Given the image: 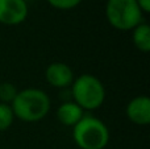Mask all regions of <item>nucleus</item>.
<instances>
[{
    "label": "nucleus",
    "mask_w": 150,
    "mask_h": 149,
    "mask_svg": "<svg viewBox=\"0 0 150 149\" xmlns=\"http://www.w3.org/2000/svg\"><path fill=\"white\" fill-rule=\"evenodd\" d=\"M15 118L33 123L44 119L50 110V99L40 89H25L17 91L11 106Z\"/></svg>",
    "instance_id": "nucleus-1"
},
{
    "label": "nucleus",
    "mask_w": 150,
    "mask_h": 149,
    "mask_svg": "<svg viewBox=\"0 0 150 149\" xmlns=\"http://www.w3.org/2000/svg\"><path fill=\"white\" fill-rule=\"evenodd\" d=\"M73 137L80 149H104L109 141V131L95 116L84 115L74 126Z\"/></svg>",
    "instance_id": "nucleus-2"
},
{
    "label": "nucleus",
    "mask_w": 150,
    "mask_h": 149,
    "mask_svg": "<svg viewBox=\"0 0 150 149\" xmlns=\"http://www.w3.org/2000/svg\"><path fill=\"white\" fill-rule=\"evenodd\" d=\"M71 95L74 102L83 111H92L104 103L105 89L96 77L91 74H82L71 84Z\"/></svg>",
    "instance_id": "nucleus-3"
},
{
    "label": "nucleus",
    "mask_w": 150,
    "mask_h": 149,
    "mask_svg": "<svg viewBox=\"0 0 150 149\" xmlns=\"http://www.w3.org/2000/svg\"><path fill=\"white\" fill-rule=\"evenodd\" d=\"M105 16L108 23L119 31H130L142 23V11L136 0H108Z\"/></svg>",
    "instance_id": "nucleus-4"
},
{
    "label": "nucleus",
    "mask_w": 150,
    "mask_h": 149,
    "mask_svg": "<svg viewBox=\"0 0 150 149\" xmlns=\"http://www.w3.org/2000/svg\"><path fill=\"white\" fill-rule=\"evenodd\" d=\"M28 16L26 0H0V23L18 25Z\"/></svg>",
    "instance_id": "nucleus-5"
},
{
    "label": "nucleus",
    "mask_w": 150,
    "mask_h": 149,
    "mask_svg": "<svg viewBox=\"0 0 150 149\" xmlns=\"http://www.w3.org/2000/svg\"><path fill=\"white\" fill-rule=\"evenodd\" d=\"M45 77L50 86L57 87V89H66L71 86L74 82L73 70L70 69V66L62 62L50 63L46 69Z\"/></svg>",
    "instance_id": "nucleus-6"
},
{
    "label": "nucleus",
    "mask_w": 150,
    "mask_h": 149,
    "mask_svg": "<svg viewBox=\"0 0 150 149\" xmlns=\"http://www.w3.org/2000/svg\"><path fill=\"white\" fill-rule=\"evenodd\" d=\"M127 116L132 123L146 126L150 123V99L145 95L136 96L128 103Z\"/></svg>",
    "instance_id": "nucleus-7"
},
{
    "label": "nucleus",
    "mask_w": 150,
    "mask_h": 149,
    "mask_svg": "<svg viewBox=\"0 0 150 149\" xmlns=\"http://www.w3.org/2000/svg\"><path fill=\"white\" fill-rule=\"evenodd\" d=\"M84 116V111L75 102H65L57 111V118L63 126L74 127Z\"/></svg>",
    "instance_id": "nucleus-8"
},
{
    "label": "nucleus",
    "mask_w": 150,
    "mask_h": 149,
    "mask_svg": "<svg viewBox=\"0 0 150 149\" xmlns=\"http://www.w3.org/2000/svg\"><path fill=\"white\" fill-rule=\"evenodd\" d=\"M133 44L142 53L150 50V26L148 24L141 23L133 29Z\"/></svg>",
    "instance_id": "nucleus-9"
},
{
    "label": "nucleus",
    "mask_w": 150,
    "mask_h": 149,
    "mask_svg": "<svg viewBox=\"0 0 150 149\" xmlns=\"http://www.w3.org/2000/svg\"><path fill=\"white\" fill-rule=\"evenodd\" d=\"M13 111L11 108L9 104H5V103H0V132L8 129L13 123Z\"/></svg>",
    "instance_id": "nucleus-10"
},
{
    "label": "nucleus",
    "mask_w": 150,
    "mask_h": 149,
    "mask_svg": "<svg viewBox=\"0 0 150 149\" xmlns=\"http://www.w3.org/2000/svg\"><path fill=\"white\" fill-rule=\"evenodd\" d=\"M16 94H17V90L9 82H4V83H0V100L3 103H12V100L15 99Z\"/></svg>",
    "instance_id": "nucleus-11"
},
{
    "label": "nucleus",
    "mask_w": 150,
    "mask_h": 149,
    "mask_svg": "<svg viewBox=\"0 0 150 149\" xmlns=\"http://www.w3.org/2000/svg\"><path fill=\"white\" fill-rule=\"evenodd\" d=\"M47 3L57 9H73L82 3V0H47Z\"/></svg>",
    "instance_id": "nucleus-12"
},
{
    "label": "nucleus",
    "mask_w": 150,
    "mask_h": 149,
    "mask_svg": "<svg viewBox=\"0 0 150 149\" xmlns=\"http://www.w3.org/2000/svg\"><path fill=\"white\" fill-rule=\"evenodd\" d=\"M140 7V9L145 13H149L150 12V0H136Z\"/></svg>",
    "instance_id": "nucleus-13"
}]
</instances>
